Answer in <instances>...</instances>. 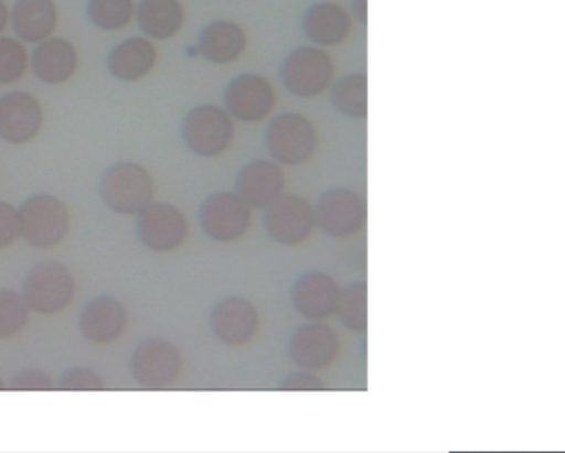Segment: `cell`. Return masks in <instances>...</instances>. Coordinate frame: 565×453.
Instances as JSON below:
<instances>
[{
    "label": "cell",
    "mask_w": 565,
    "mask_h": 453,
    "mask_svg": "<svg viewBox=\"0 0 565 453\" xmlns=\"http://www.w3.org/2000/svg\"><path fill=\"white\" fill-rule=\"evenodd\" d=\"M137 237L154 254H171L190 237V222L177 205L151 202L138 214Z\"/></svg>",
    "instance_id": "9c48e42d"
},
{
    "label": "cell",
    "mask_w": 565,
    "mask_h": 453,
    "mask_svg": "<svg viewBox=\"0 0 565 453\" xmlns=\"http://www.w3.org/2000/svg\"><path fill=\"white\" fill-rule=\"evenodd\" d=\"M210 327L220 343L243 347L253 343L260 331V313L253 301L227 296L214 304Z\"/></svg>",
    "instance_id": "5bb4252c"
},
{
    "label": "cell",
    "mask_w": 565,
    "mask_h": 453,
    "mask_svg": "<svg viewBox=\"0 0 565 453\" xmlns=\"http://www.w3.org/2000/svg\"><path fill=\"white\" fill-rule=\"evenodd\" d=\"M44 126L41 101L28 91H11L0 98V139L12 145L28 144Z\"/></svg>",
    "instance_id": "2e32d148"
},
{
    "label": "cell",
    "mask_w": 565,
    "mask_h": 453,
    "mask_svg": "<svg viewBox=\"0 0 565 453\" xmlns=\"http://www.w3.org/2000/svg\"><path fill=\"white\" fill-rule=\"evenodd\" d=\"M58 22L54 0H18L12 9L15 35L28 43L51 39Z\"/></svg>",
    "instance_id": "603a6c76"
},
{
    "label": "cell",
    "mask_w": 565,
    "mask_h": 453,
    "mask_svg": "<svg viewBox=\"0 0 565 453\" xmlns=\"http://www.w3.org/2000/svg\"><path fill=\"white\" fill-rule=\"evenodd\" d=\"M21 238L38 250L58 247L71 234V211L62 198L35 194L19 207Z\"/></svg>",
    "instance_id": "3957f363"
},
{
    "label": "cell",
    "mask_w": 565,
    "mask_h": 453,
    "mask_svg": "<svg viewBox=\"0 0 565 453\" xmlns=\"http://www.w3.org/2000/svg\"><path fill=\"white\" fill-rule=\"evenodd\" d=\"M88 17L102 30L117 32L134 20V0H88Z\"/></svg>",
    "instance_id": "83f0119b"
},
{
    "label": "cell",
    "mask_w": 565,
    "mask_h": 453,
    "mask_svg": "<svg viewBox=\"0 0 565 453\" xmlns=\"http://www.w3.org/2000/svg\"><path fill=\"white\" fill-rule=\"evenodd\" d=\"M335 65L332 56L316 45L294 48L284 58L280 78L290 95L297 98H317L333 83Z\"/></svg>",
    "instance_id": "8992f818"
},
{
    "label": "cell",
    "mask_w": 565,
    "mask_h": 453,
    "mask_svg": "<svg viewBox=\"0 0 565 453\" xmlns=\"http://www.w3.org/2000/svg\"><path fill=\"white\" fill-rule=\"evenodd\" d=\"M6 382H4V379H2V377H0V390H4L6 389Z\"/></svg>",
    "instance_id": "d590c367"
},
{
    "label": "cell",
    "mask_w": 565,
    "mask_h": 453,
    "mask_svg": "<svg viewBox=\"0 0 565 453\" xmlns=\"http://www.w3.org/2000/svg\"><path fill=\"white\" fill-rule=\"evenodd\" d=\"M100 197L115 214L138 215L153 202V175L137 162H117L102 175Z\"/></svg>",
    "instance_id": "277c9868"
},
{
    "label": "cell",
    "mask_w": 565,
    "mask_h": 453,
    "mask_svg": "<svg viewBox=\"0 0 565 453\" xmlns=\"http://www.w3.org/2000/svg\"><path fill=\"white\" fill-rule=\"evenodd\" d=\"M264 144L277 164L297 168L316 155L319 132L306 115L296 111L280 112L267 125Z\"/></svg>",
    "instance_id": "6da1fadb"
},
{
    "label": "cell",
    "mask_w": 565,
    "mask_h": 453,
    "mask_svg": "<svg viewBox=\"0 0 565 453\" xmlns=\"http://www.w3.org/2000/svg\"><path fill=\"white\" fill-rule=\"evenodd\" d=\"M9 15L11 13H9L8 6H6L4 0H0V33L8 29Z\"/></svg>",
    "instance_id": "e575fe53"
},
{
    "label": "cell",
    "mask_w": 565,
    "mask_h": 453,
    "mask_svg": "<svg viewBox=\"0 0 565 453\" xmlns=\"http://www.w3.org/2000/svg\"><path fill=\"white\" fill-rule=\"evenodd\" d=\"M31 323V310L19 291L0 288V341L18 336Z\"/></svg>",
    "instance_id": "4316f807"
},
{
    "label": "cell",
    "mask_w": 565,
    "mask_h": 453,
    "mask_svg": "<svg viewBox=\"0 0 565 453\" xmlns=\"http://www.w3.org/2000/svg\"><path fill=\"white\" fill-rule=\"evenodd\" d=\"M342 353V341L323 321L300 324L289 339V356L299 369H329Z\"/></svg>",
    "instance_id": "4fadbf2b"
},
{
    "label": "cell",
    "mask_w": 565,
    "mask_h": 453,
    "mask_svg": "<svg viewBox=\"0 0 565 453\" xmlns=\"http://www.w3.org/2000/svg\"><path fill=\"white\" fill-rule=\"evenodd\" d=\"M11 389L14 390H51L54 389V380L45 370L25 369L15 374L11 380Z\"/></svg>",
    "instance_id": "1f68e13d"
},
{
    "label": "cell",
    "mask_w": 565,
    "mask_h": 453,
    "mask_svg": "<svg viewBox=\"0 0 565 453\" xmlns=\"http://www.w3.org/2000/svg\"><path fill=\"white\" fill-rule=\"evenodd\" d=\"M333 108L350 119H365L369 115V79L365 73H349L330 85Z\"/></svg>",
    "instance_id": "d4e9b609"
},
{
    "label": "cell",
    "mask_w": 565,
    "mask_h": 453,
    "mask_svg": "<svg viewBox=\"0 0 565 453\" xmlns=\"http://www.w3.org/2000/svg\"><path fill=\"white\" fill-rule=\"evenodd\" d=\"M277 91L270 79L257 73H243L231 79L224 91V106L231 118L243 122H260L273 115Z\"/></svg>",
    "instance_id": "7c38bea8"
},
{
    "label": "cell",
    "mask_w": 565,
    "mask_h": 453,
    "mask_svg": "<svg viewBox=\"0 0 565 453\" xmlns=\"http://www.w3.org/2000/svg\"><path fill=\"white\" fill-rule=\"evenodd\" d=\"M128 311L115 296L94 298L85 304L78 314V331L88 343L97 346H110L127 333Z\"/></svg>",
    "instance_id": "e0dca14e"
},
{
    "label": "cell",
    "mask_w": 565,
    "mask_h": 453,
    "mask_svg": "<svg viewBox=\"0 0 565 453\" xmlns=\"http://www.w3.org/2000/svg\"><path fill=\"white\" fill-rule=\"evenodd\" d=\"M264 228L276 244L299 247L316 231V208L300 195L284 194L266 208Z\"/></svg>",
    "instance_id": "30bf717a"
},
{
    "label": "cell",
    "mask_w": 565,
    "mask_h": 453,
    "mask_svg": "<svg viewBox=\"0 0 565 453\" xmlns=\"http://www.w3.org/2000/svg\"><path fill=\"white\" fill-rule=\"evenodd\" d=\"M57 387L62 390H102L105 389V384L94 370L77 367L67 370L58 380Z\"/></svg>",
    "instance_id": "4dcf8cb0"
},
{
    "label": "cell",
    "mask_w": 565,
    "mask_h": 453,
    "mask_svg": "<svg viewBox=\"0 0 565 453\" xmlns=\"http://www.w3.org/2000/svg\"><path fill=\"white\" fill-rule=\"evenodd\" d=\"M365 281H353L349 287L342 288L335 314L343 327L352 333H366L369 327V293Z\"/></svg>",
    "instance_id": "484cf974"
},
{
    "label": "cell",
    "mask_w": 565,
    "mask_h": 453,
    "mask_svg": "<svg viewBox=\"0 0 565 453\" xmlns=\"http://www.w3.org/2000/svg\"><path fill=\"white\" fill-rule=\"evenodd\" d=\"M279 387L284 390H320L326 389V382L312 370L299 369L287 374Z\"/></svg>",
    "instance_id": "d6a6232c"
},
{
    "label": "cell",
    "mask_w": 565,
    "mask_h": 453,
    "mask_svg": "<svg viewBox=\"0 0 565 453\" xmlns=\"http://www.w3.org/2000/svg\"><path fill=\"white\" fill-rule=\"evenodd\" d=\"M183 367L180 349L163 337H148L131 353V376L145 389L173 387L180 380Z\"/></svg>",
    "instance_id": "ba28073f"
},
{
    "label": "cell",
    "mask_w": 565,
    "mask_h": 453,
    "mask_svg": "<svg viewBox=\"0 0 565 453\" xmlns=\"http://www.w3.org/2000/svg\"><path fill=\"white\" fill-rule=\"evenodd\" d=\"M249 36L241 23L234 20H214L200 33L201 55L214 65H230L246 53Z\"/></svg>",
    "instance_id": "ffe728a7"
},
{
    "label": "cell",
    "mask_w": 565,
    "mask_h": 453,
    "mask_svg": "<svg viewBox=\"0 0 565 453\" xmlns=\"http://www.w3.org/2000/svg\"><path fill=\"white\" fill-rule=\"evenodd\" d=\"M29 53L24 43L11 36H0V85H12L24 78Z\"/></svg>",
    "instance_id": "f1b7e54d"
},
{
    "label": "cell",
    "mask_w": 565,
    "mask_h": 453,
    "mask_svg": "<svg viewBox=\"0 0 565 453\" xmlns=\"http://www.w3.org/2000/svg\"><path fill=\"white\" fill-rule=\"evenodd\" d=\"M287 177L282 165L270 159H254L237 174L234 188L250 208L266 211L286 194Z\"/></svg>",
    "instance_id": "ac0fdd59"
},
{
    "label": "cell",
    "mask_w": 565,
    "mask_h": 453,
    "mask_svg": "<svg viewBox=\"0 0 565 453\" xmlns=\"http://www.w3.org/2000/svg\"><path fill=\"white\" fill-rule=\"evenodd\" d=\"M21 238L19 208L9 202L0 201V250L12 247Z\"/></svg>",
    "instance_id": "f546056e"
},
{
    "label": "cell",
    "mask_w": 565,
    "mask_h": 453,
    "mask_svg": "<svg viewBox=\"0 0 565 453\" xmlns=\"http://www.w3.org/2000/svg\"><path fill=\"white\" fill-rule=\"evenodd\" d=\"M200 225L210 240L234 244L249 234L253 208L236 192H214L201 204Z\"/></svg>",
    "instance_id": "52a82bcc"
},
{
    "label": "cell",
    "mask_w": 565,
    "mask_h": 453,
    "mask_svg": "<svg viewBox=\"0 0 565 453\" xmlns=\"http://www.w3.org/2000/svg\"><path fill=\"white\" fill-rule=\"evenodd\" d=\"M236 126L226 109L200 105L186 112L181 122V138L193 154L204 159L224 154L233 144Z\"/></svg>",
    "instance_id": "5b68a950"
},
{
    "label": "cell",
    "mask_w": 565,
    "mask_h": 453,
    "mask_svg": "<svg viewBox=\"0 0 565 453\" xmlns=\"http://www.w3.org/2000/svg\"><path fill=\"white\" fill-rule=\"evenodd\" d=\"M353 19L359 20L362 25H366V0H352Z\"/></svg>",
    "instance_id": "836d02e7"
},
{
    "label": "cell",
    "mask_w": 565,
    "mask_h": 453,
    "mask_svg": "<svg viewBox=\"0 0 565 453\" xmlns=\"http://www.w3.org/2000/svg\"><path fill=\"white\" fill-rule=\"evenodd\" d=\"M317 227L333 238H350L366 224V204L359 192L333 187L323 192L316 204Z\"/></svg>",
    "instance_id": "8fae6325"
},
{
    "label": "cell",
    "mask_w": 565,
    "mask_h": 453,
    "mask_svg": "<svg viewBox=\"0 0 565 453\" xmlns=\"http://www.w3.org/2000/svg\"><path fill=\"white\" fill-rule=\"evenodd\" d=\"M302 30L316 46H337L345 43L355 30L352 13L332 0L312 3L306 10Z\"/></svg>",
    "instance_id": "d6986e66"
},
{
    "label": "cell",
    "mask_w": 565,
    "mask_h": 453,
    "mask_svg": "<svg viewBox=\"0 0 565 453\" xmlns=\"http://www.w3.org/2000/svg\"><path fill=\"white\" fill-rule=\"evenodd\" d=\"M78 53L68 40L47 39L39 43L32 55V69L42 83L62 85L75 75Z\"/></svg>",
    "instance_id": "44dd1931"
},
{
    "label": "cell",
    "mask_w": 565,
    "mask_h": 453,
    "mask_svg": "<svg viewBox=\"0 0 565 453\" xmlns=\"http://www.w3.org/2000/svg\"><path fill=\"white\" fill-rule=\"evenodd\" d=\"M21 293L29 310L42 316H55L74 303L77 283L64 263L41 261L25 274Z\"/></svg>",
    "instance_id": "7a4b0ae2"
},
{
    "label": "cell",
    "mask_w": 565,
    "mask_h": 453,
    "mask_svg": "<svg viewBox=\"0 0 565 453\" xmlns=\"http://www.w3.org/2000/svg\"><path fill=\"white\" fill-rule=\"evenodd\" d=\"M342 288L326 271H306L294 281L290 301L299 316L307 321H326L333 316Z\"/></svg>",
    "instance_id": "9a60e30c"
},
{
    "label": "cell",
    "mask_w": 565,
    "mask_h": 453,
    "mask_svg": "<svg viewBox=\"0 0 565 453\" xmlns=\"http://www.w3.org/2000/svg\"><path fill=\"white\" fill-rule=\"evenodd\" d=\"M138 25L150 39H173L183 29L186 12L180 0H141Z\"/></svg>",
    "instance_id": "cb8c5ba5"
},
{
    "label": "cell",
    "mask_w": 565,
    "mask_h": 453,
    "mask_svg": "<svg viewBox=\"0 0 565 453\" xmlns=\"http://www.w3.org/2000/svg\"><path fill=\"white\" fill-rule=\"evenodd\" d=\"M158 50L148 39L134 36L118 43L108 53L107 65L111 75L121 82H140L157 66Z\"/></svg>",
    "instance_id": "7402d4cb"
}]
</instances>
